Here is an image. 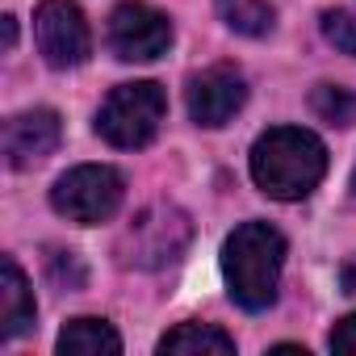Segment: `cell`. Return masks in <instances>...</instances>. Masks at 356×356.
<instances>
[{
    "label": "cell",
    "instance_id": "cell-1",
    "mask_svg": "<svg viewBox=\"0 0 356 356\" xmlns=\"http://www.w3.org/2000/svg\"><path fill=\"white\" fill-rule=\"evenodd\" d=\"M327 172V147L302 126H273L252 147V181L277 202H302Z\"/></svg>",
    "mask_w": 356,
    "mask_h": 356
},
{
    "label": "cell",
    "instance_id": "cell-2",
    "mask_svg": "<svg viewBox=\"0 0 356 356\" xmlns=\"http://www.w3.org/2000/svg\"><path fill=\"white\" fill-rule=\"evenodd\" d=\"M285 268V235L268 222H243L222 248V277L243 310H268L277 302Z\"/></svg>",
    "mask_w": 356,
    "mask_h": 356
},
{
    "label": "cell",
    "instance_id": "cell-3",
    "mask_svg": "<svg viewBox=\"0 0 356 356\" xmlns=\"http://www.w3.org/2000/svg\"><path fill=\"white\" fill-rule=\"evenodd\" d=\"M168 113V97L159 84L151 80H138V84H118L101 113H97V134L109 143V147H122V151H134V147H147L155 134H159V122Z\"/></svg>",
    "mask_w": 356,
    "mask_h": 356
},
{
    "label": "cell",
    "instance_id": "cell-4",
    "mask_svg": "<svg viewBox=\"0 0 356 356\" xmlns=\"http://www.w3.org/2000/svg\"><path fill=\"white\" fill-rule=\"evenodd\" d=\"M122 197H126V181L109 163H80L67 176H59L51 189L55 214H63L76 227H97V222L113 218Z\"/></svg>",
    "mask_w": 356,
    "mask_h": 356
},
{
    "label": "cell",
    "instance_id": "cell-5",
    "mask_svg": "<svg viewBox=\"0 0 356 356\" xmlns=\"http://www.w3.org/2000/svg\"><path fill=\"white\" fill-rule=\"evenodd\" d=\"M189 239L193 227L176 206H147L122 239V260L134 268H168L185 256Z\"/></svg>",
    "mask_w": 356,
    "mask_h": 356
},
{
    "label": "cell",
    "instance_id": "cell-6",
    "mask_svg": "<svg viewBox=\"0 0 356 356\" xmlns=\"http://www.w3.org/2000/svg\"><path fill=\"white\" fill-rule=\"evenodd\" d=\"M34 38L51 67H80L92 55V30L72 0H42L34 13Z\"/></svg>",
    "mask_w": 356,
    "mask_h": 356
},
{
    "label": "cell",
    "instance_id": "cell-7",
    "mask_svg": "<svg viewBox=\"0 0 356 356\" xmlns=\"http://www.w3.org/2000/svg\"><path fill=\"white\" fill-rule=\"evenodd\" d=\"M172 47V22L143 5V0H126L109 13V51L122 63H151Z\"/></svg>",
    "mask_w": 356,
    "mask_h": 356
},
{
    "label": "cell",
    "instance_id": "cell-8",
    "mask_svg": "<svg viewBox=\"0 0 356 356\" xmlns=\"http://www.w3.org/2000/svg\"><path fill=\"white\" fill-rule=\"evenodd\" d=\"M189 118L197 122V126H210V130H218V126H227L239 109H243V101H248V80H243V72L239 67H231V63H214V67H206V72H197L193 80H189Z\"/></svg>",
    "mask_w": 356,
    "mask_h": 356
},
{
    "label": "cell",
    "instance_id": "cell-9",
    "mask_svg": "<svg viewBox=\"0 0 356 356\" xmlns=\"http://www.w3.org/2000/svg\"><path fill=\"white\" fill-rule=\"evenodd\" d=\"M63 138V122L55 109H26L5 122V159L13 168H34Z\"/></svg>",
    "mask_w": 356,
    "mask_h": 356
},
{
    "label": "cell",
    "instance_id": "cell-10",
    "mask_svg": "<svg viewBox=\"0 0 356 356\" xmlns=\"http://www.w3.org/2000/svg\"><path fill=\"white\" fill-rule=\"evenodd\" d=\"M34 327V289L13 256L0 264V339H17Z\"/></svg>",
    "mask_w": 356,
    "mask_h": 356
},
{
    "label": "cell",
    "instance_id": "cell-11",
    "mask_svg": "<svg viewBox=\"0 0 356 356\" xmlns=\"http://www.w3.org/2000/svg\"><path fill=\"white\" fill-rule=\"evenodd\" d=\"M159 352L168 356H231L235 352V339L214 327V323H181L172 327L163 339H159Z\"/></svg>",
    "mask_w": 356,
    "mask_h": 356
},
{
    "label": "cell",
    "instance_id": "cell-12",
    "mask_svg": "<svg viewBox=\"0 0 356 356\" xmlns=\"http://www.w3.org/2000/svg\"><path fill=\"white\" fill-rule=\"evenodd\" d=\"M55 348L63 356H118L122 352V335L105 318H72L59 331Z\"/></svg>",
    "mask_w": 356,
    "mask_h": 356
},
{
    "label": "cell",
    "instance_id": "cell-13",
    "mask_svg": "<svg viewBox=\"0 0 356 356\" xmlns=\"http://www.w3.org/2000/svg\"><path fill=\"white\" fill-rule=\"evenodd\" d=\"M214 5H218V17L243 38H264L277 17L268 0H214Z\"/></svg>",
    "mask_w": 356,
    "mask_h": 356
},
{
    "label": "cell",
    "instance_id": "cell-14",
    "mask_svg": "<svg viewBox=\"0 0 356 356\" xmlns=\"http://www.w3.org/2000/svg\"><path fill=\"white\" fill-rule=\"evenodd\" d=\"M310 109H314L323 122H331V126H348V122L356 118V101H352L343 88H335V84H318V88L310 92Z\"/></svg>",
    "mask_w": 356,
    "mask_h": 356
},
{
    "label": "cell",
    "instance_id": "cell-15",
    "mask_svg": "<svg viewBox=\"0 0 356 356\" xmlns=\"http://www.w3.org/2000/svg\"><path fill=\"white\" fill-rule=\"evenodd\" d=\"M323 38H327L335 51L356 55V13H343V9L323 13Z\"/></svg>",
    "mask_w": 356,
    "mask_h": 356
},
{
    "label": "cell",
    "instance_id": "cell-16",
    "mask_svg": "<svg viewBox=\"0 0 356 356\" xmlns=\"http://www.w3.org/2000/svg\"><path fill=\"white\" fill-rule=\"evenodd\" d=\"M327 348H331V352H343V356H356V314H348V318H339V323L331 327Z\"/></svg>",
    "mask_w": 356,
    "mask_h": 356
},
{
    "label": "cell",
    "instance_id": "cell-17",
    "mask_svg": "<svg viewBox=\"0 0 356 356\" xmlns=\"http://www.w3.org/2000/svg\"><path fill=\"white\" fill-rule=\"evenodd\" d=\"M51 273H55V281L67 277V285H84V268H80V260L72 252H55L51 256Z\"/></svg>",
    "mask_w": 356,
    "mask_h": 356
},
{
    "label": "cell",
    "instance_id": "cell-18",
    "mask_svg": "<svg viewBox=\"0 0 356 356\" xmlns=\"http://www.w3.org/2000/svg\"><path fill=\"white\" fill-rule=\"evenodd\" d=\"M273 356H306V348H298V343H277Z\"/></svg>",
    "mask_w": 356,
    "mask_h": 356
},
{
    "label": "cell",
    "instance_id": "cell-19",
    "mask_svg": "<svg viewBox=\"0 0 356 356\" xmlns=\"http://www.w3.org/2000/svg\"><path fill=\"white\" fill-rule=\"evenodd\" d=\"M343 285H348V293H356V260L343 268Z\"/></svg>",
    "mask_w": 356,
    "mask_h": 356
},
{
    "label": "cell",
    "instance_id": "cell-20",
    "mask_svg": "<svg viewBox=\"0 0 356 356\" xmlns=\"http://www.w3.org/2000/svg\"><path fill=\"white\" fill-rule=\"evenodd\" d=\"M17 42V26H13V17H5V47H13Z\"/></svg>",
    "mask_w": 356,
    "mask_h": 356
},
{
    "label": "cell",
    "instance_id": "cell-21",
    "mask_svg": "<svg viewBox=\"0 0 356 356\" xmlns=\"http://www.w3.org/2000/svg\"><path fill=\"white\" fill-rule=\"evenodd\" d=\"M352 193H356V172H352Z\"/></svg>",
    "mask_w": 356,
    "mask_h": 356
}]
</instances>
